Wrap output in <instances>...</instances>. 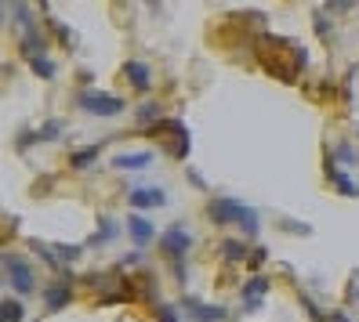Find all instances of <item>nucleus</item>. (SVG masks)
<instances>
[{"label":"nucleus","mask_w":359,"mask_h":322,"mask_svg":"<svg viewBox=\"0 0 359 322\" xmlns=\"http://www.w3.org/2000/svg\"><path fill=\"white\" fill-rule=\"evenodd\" d=\"M128 203H131L135 210H153V206H163V203H167V192H163V188H153V185L131 188V192H128Z\"/></svg>","instance_id":"7"},{"label":"nucleus","mask_w":359,"mask_h":322,"mask_svg":"<svg viewBox=\"0 0 359 322\" xmlns=\"http://www.w3.org/2000/svg\"><path fill=\"white\" fill-rule=\"evenodd\" d=\"M123 73H128V80L135 83L138 91H149L153 88V76H149V66H145V62H128Z\"/></svg>","instance_id":"11"},{"label":"nucleus","mask_w":359,"mask_h":322,"mask_svg":"<svg viewBox=\"0 0 359 322\" xmlns=\"http://www.w3.org/2000/svg\"><path fill=\"white\" fill-rule=\"evenodd\" d=\"M222 253L229 257V261H243V257H247L250 250H247L240 239H225V243H222Z\"/></svg>","instance_id":"16"},{"label":"nucleus","mask_w":359,"mask_h":322,"mask_svg":"<svg viewBox=\"0 0 359 322\" xmlns=\"http://www.w3.org/2000/svg\"><path fill=\"white\" fill-rule=\"evenodd\" d=\"M69 297H73V290L66 286V283H51L48 290H44V308L48 312H62L69 304Z\"/></svg>","instance_id":"10"},{"label":"nucleus","mask_w":359,"mask_h":322,"mask_svg":"<svg viewBox=\"0 0 359 322\" xmlns=\"http://www.w3.org/2000/svg\"><path fill=\"white\" fill-rule=\"evenodd\" d=\"M4 272H8V283L15 286V293H18V297L33 293L36 279H33V268H29V261H22L18 253H4Z\"/></svg>","instance_id":"4"},{"label":"nucleus","mask_w":359,"mask_h":322,"mask_svg":"<svg viewBox=\"0 0 359 322\" xmlns=\"http://www.w3.org/2000/svg\"><path fill=\"white\" fill-rule=\"evenodd\" d=\"M51 253L58 257V261H76V257L83 253V246H73V243H55Z\"/></svg>","instance_id":"17"},{"label":"nucleus","mask_w":359,"mask_h":322,"mask_svg":"<svg viewBox=\"0 0 359 322\" xmlns=\"http://www.w3.org/2000/svg\"><path fill=\"white\" fill-rule=\"evenodd\" d=\"M149 163H153V156H149V153H123V156H116V160H113V167H116V170H145Z\"/></svg>","instance_id":"13"},{"label":"nucleus","mask_w":359,"mask_h":322,"mask_svg":"<svg viewBox=\"0 0 359 322\" xmlns=\"http://www.w3.org/2000/svg\"><path fill=\"white\" fill-rule=\"evenodd\" d=\"M156 315H160V322H178V315H175V308H171V304H160V308H156Z\"/></svg>","instance_id":"22"},{"label":"nucleus","mask_w":359,"mask_h":322,"mask_svg":"<svg viewBox=\"0 0 359 322\" xmlns=\"http://www.w3.org/2000/svg\"><path fill=\"white\" fill-rule=\"evenodd\" d=\"M149 134H171V156L185 160V153H189V131H185V123H182V120H167V123L153 127Z\"/></svg>","instance_id":"5"},{"label":"nucleus","mask_w":359,"mask_h":322,"mask_svg":"<svg viewBox=\"0 0 359 322\" xmlns=\"http://www.w3.org/2000/svg\"><path fill=\"white\" fill-rule=\"evenodd\" d=\"M207 218L215 225H240L247 235H258V214L236 200H215L207 206Z\"/></svg>","instance_id":"2"},{"label":"nucleus","mask_w":359,"mask_h":322,"mask_svg":"<svg viewBox=\"0 0 359 322\" xmlns=\"http://www.w3.org/2000/svg\"><path fill=\"white\" fill-rule=\"evenodd\" d=\"M337 156H341V163H355V160H352V148H348V145H337Z\"/></svg>","instance_id":"23"},{"label":"nucleus","mask_w":359,"mask_h":322,"mask_svg":"<svg viewBox=\"0 0 359 322\" xmlns=\"http://www.w3.org/2000/svg\"><path fill=\"white\" fill-rule=\"evenodd\" d=\"M156 113H160V105H145V109H142V113H138V116H142V120H153V116H156Z\"/></svg>","instance_id":"24"},{"label":"nucleus","mask_w":359,"mask_h":322,"mask_svg":"<svg viewBox=\"0 0 359 322\" xmlns=\"http://www.w3.org/2000/svg\"><path fill=\"white\" fill-rule=\"evenodd\" d=\"M182 308H185V315L193 318V322H222L225 318V308L222 304H203V300H196V297H185Z\"/></svg>","instance_id":"6"},{"label":"nucleus","mask_w":359,"mask_h":322,"mask_svg":"<svg viewBox=\"0 0 359 322\" xmlns=\"http://www.w3.org/2000/svg\"><path fill=\"white\" fill-rule=\"evenodd\" d=\"M0 315H4V322H22V318H26V308L18 304L15 297H8L4 304H0Z\"/></svg>","instance_id":"15"},{"label":"nucleus","mask_w":359,"mask_h":322,"mask_svg":"<svg viewBox=\"0 0 359 322\" xmlns=\"http://www.w3.org/2000/svg\"><path fill=\"white\" fill-rule=\"evenodd\" d=\"M189 246H193V235H189L182 225H171V228L163 232V250L171 253V257H185Z\"/></svg>","instance_id":"8"},{"label":"nucleus","mask_w":359,"mask_h":322,"mask_svg":"<svg viewBox=\"0 0 359 322\" xmlns=\"http://www.w3.org/2000/svg\"><path fill=\"white\" fill-rule=\"evenodd\" d=\"M265 290H269V279H265V275H255V279H250V283L243 286V312H258Z\"/></svg>","instance_id":"9"},{"label":"nucleus","mask_w":359,"mask_h":322,"mask_svg":"<svg viewBox=\"0 0 359 322\" xmlns=\"http://www.w3.org/2000/svg\"><path fill=\"white\" fill-rule=\"evenodd\" d=\"M334 322H352L348 315H341V312H334Z\"/></svg>","instance_id":"25"},{"label":"nucleus","mask_w":359,"mask_h":322,"mask_svg":"<svg viewBox=\"0 0 359 322\" xmlns=\"http://www.w3.org/2000/svg\"><path fill=\"white\" fill-rule=\"evenodd\" d=\"M294 55L298 48L290 44V40H276V36H262L258 40V62L272 73V76H283V80H294L298 76V69H302V62H287L283 55Z\"/></svg>","instance_id":"1"},{"label":"nucleus","mask_w":359,"mask_h":322,"mask_svg":"<svg viewBox=\"0 0 359 322\" xmlns=\"http://www.w3.org/2000/svg\"><path fill=\"white\" fill-rule=\"evenodd\" d=\"M116 235V221H109V218H102L98 221V232H95V239L91 243H102V239H113Z\"/></svg>","instance_id":"21"},{"label":"nucleus","mask_w":359,"mask_h":322,"mask_svg":"<svg viewBox=\"0 0 359 322\" xmlns=\"http://www.w3.org/2000/svg\"><path fill=\"white\" fill-rule=\"evenodd\" d=\"M98 153H102L98 145H88V148H76V153L69 156V167H76V170H83V167H91Z\"/></svg>","instance_id":"14"},{"label":"nucleus","mask_w":359,"mask_h":322,"mask_svg":"<svg viewBox=\"0 0 359 322\" xmlns=\"http://www.w3.org/2000/svg\"><path fill=\"white\" fill-rule=\"evenodd\" d=\"M29 66H33V73H36V76H44V80H51V76H55V62H51L48 55L29 58Z\"/></svg>","instance_id":"18"},{"label":"nucleus","mask_w":359,"mask_h":322,"mask_svg":"<svg viewBox=\"0 0 359 322\" xmlns=\"http://www.w3.org/2000/svg\"><path fill=\"white\" fill-rule=\"evenodd\" d=\"M76 105L83 113H91V116H120L123 113V98L105 94V91H83L76 98Z\"/></svg>","instance_id":"3"},{"label":"nucleus","mask_w":359,"mask_h":322,"mask_svg":"<svg viewBox=\"0 0 359 322\" xmlns=\"http://www.w3.org/2000/svg\"><path fill=\"white\" fill-rule=\"evenodd\" d=\"M58 134H62V120H48V123L36 131V138H40V141H55Z\"/></svg>","instance_id":"20"},{"label":"nucleus","mask_w":359,"mask_h":322,"mask_svg":"<svg viewBox=\"0 0 359 322\" xmlns=\"http://www.w3.org/2000/svg\"><path fill=\"white\" fill-rule=\"evenodd\" d=\"M330 178H334V185H337V192H341V196H359V188L341 174V170H334V167H330Z\"/></svg>","instance_id":"19"},{"label":"nucleus","mask_w":359,"mask_h":322,"mask_svg":"<svg viewBox=\"0 0 359 322\" xmlns=\"http://www.w3.org/2000/svg\"><path fill=\"white\" fill-rule=\"evenodd\" d=\"M128 232H131V239H135V246H145V243H153V235H156V228L145 221V218H131L128 221Z\"/></svg>","instance_id":"12"}]
</instances>
